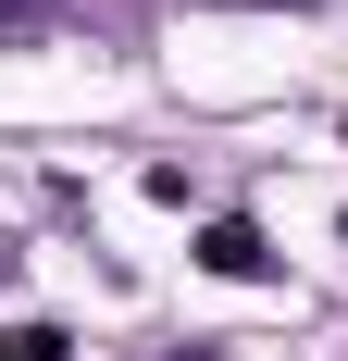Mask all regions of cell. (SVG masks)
Segmentation results:
<instances>
[{"label":"cell","instance_id":"1","mask_svg":"<svg viewBox=\"0 0 348 361\" xmlns=\"http://www.w3.org/2000/svg\"><path fill=\"white\" fill-rule=\"evenodd\" d=\"M199 262H211V274H237V287H249V274H274L261 224H237V212H211V224H199Z\"/></svg>","mask_w":348,"mask_h":361},{"label":"cell","instance_id":"2","mask_svg":"<svg viewBox=\"0 0 348 361\" xmlns=\"http://www.w3.org/2000/svg\"><path fill=\"white\" fill-rule=\"evenodd\" d=\"M0 361H75L63 324H0Z\"/></svg>","mask_w":348,"mask_h":361},{"label":"cell","instance_id":"3","mask_svg":"<svg viewBox=\"0 0 348 361\" xmlns=\"http://www.w3.org/2000/svg\"><path fill=\"white\" fill-rule=\"evenodd\" d=\"M50 13H63V0H0V37H37Z\"/></svg>","mask_w":348,"mask_h":361},{"label":"cell","instance_id":"4","mask_svg":"<svg viewBox=\"0 0 348 361\" xmlns=\"http://www.w3.org/2000/svg\"><path fill=\"white\" fill-rule=\"evenodd\" d=\"M13 274H25V250H0V287H13Z\"/></svg>","mask_w":348,"mask_h":361}]
</instances>
